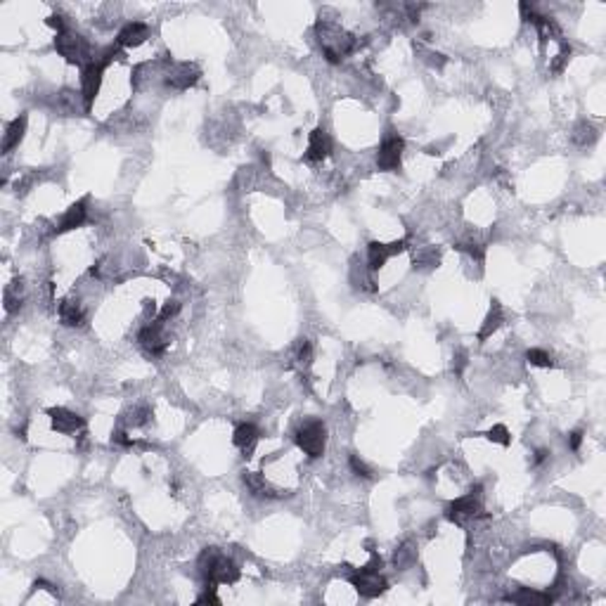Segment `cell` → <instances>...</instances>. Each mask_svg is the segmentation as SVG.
<instances>
[{
  "label": "cell",
  "instance_id": "obj_1",
  "mask_svg": "<svg viewBox=\"0 0 606 606\" xmlns=\"http://www.w3.org/2000/svg\"><path fill=\"white\" fill-rule=\"evenodd\" d=\"M197 564H199V571H202V576L206 580V587L230 585V583H237V578H240V568L235 566V561L230 557H225L218 547L202 549Z\"/></svg>",
  "mask_w": 606,
  "mask_h": 606
},
{
  "label": "cell",
  "instance_id": "obj_2",
  "mask_svg": "<svg viewBox=\"0 0 606 606\" xmlns=\"http://www.w3.org/2000/svg\"><path fill=\"white\" fill-rule=\"evenodd\" d=\"M317 39H320V48L322 55L329 64H339V62L351 55L355 48H358V41L353 36H348L346 31H341L336 24L332 22H317Z\"/></svg>",
  "mask_w": 606,
  "mask_h": 606
},
{
  "label": "cell",
  "instance_id": "obj_3",
  "mask_svg": "<svg viewBox=\"0 0 606 606\" xmlns=\"http://www.w3.org/2000/svg\"><path fill=\"white\" fill-rule=\"evenodd\" d=\"M55 50L64 57L69 64H78V67H88L95 55L90 50V43L83 39V36L74 34V31H64V34H57L55 39Z\"/></svg>",
  "mask_w": 606,
  "mask_h": 606
},
{
  "label": "cell",
  "instance_id": "obj_4",
  "mask_svg": "<svg viewBox=\"0 0 606 606\" xmlns=\"http://www.w3.org/2000/svg\"><path fill=\"white\" fill-rule=\"evenodd\" d=\"M296 446L298 450H303V455H308L310 460L322 457L324 448H327V429L320 420H310L305 422L303 427L296 429Z\"/></svg>",
  "mask_w": 606,
  "mask_h": 606
},
{
  "label": "cell",
  "instance_id": "obj_5",
  "mask_svg": "<svg viewBox=\"0 0 606 606\" xmlns=\"http://www.w3.org/2000/svg\"><path fill=\"white\" fill-rule=\"evenodd\" d=\"M348 583L355 587L360 597L365 599H374L379 597L382 592L386 590V580L379 571H374L370 566H362V568H355V571L348 573Z\"/></svg>",
  "mask_w": 606,
  "mask_h": 606
},
{
  "label": "cell",
  "instance_id": "obj_6",
  "mask_svg": "<svg viewBox=\"0 0 606 606\" xmlns=\"http://www.w3.org/2000/svg\"><path fill=\"white\" fill-rule=\"evenodd\" d=\"M403 149H405V140L398 133H389L379 145L377 152V168L379 171L393 173L398 171L403 164Z\"/></svg>",
  "mask_w": 606,
  "mask_h": 606
},
{
  "label": "cell",
  "instance_id": "obj_7",
  "mask_svg": "<svg viewBox=\"0 0 606 606\" xmlns=\"http://www.w3.org/2000/svg\"><path fill=\"white\" fill-rule=\"evenodd\" d=\"M481 486H476V493H467V495H462L457 500H453V502L446 507V516L448 521L453 523H464V521H471V518H476L481 514Z\"/></svg>",
  "mask_w": 606,
  "mask_h": 606
},
{
  "label": "cell",
  "instance_id": "obj_8",
  "mask_svg": "<svg viewBox=\"0 0 606 606\" xmlns=\"http://www.w3.org/2000/svg\"><path fill=\"white\" fill-rule=\"evenodd\" d=\"M104 64H99L97 60H92L88 67H83L81 71V97L85 102V109L92 107L95 97L99 95V88H102V74H104Z\"/></svg>",
  "mask_w": 606,
  "mask_h": 606
},
{
  "label": "cell",
  "instance_id": "obj_9",
  "mask_svg": "<svg viewBox=\"0 0 606 606\" xmlns=\"http://www.w3.org/2000/svg\"><path fill=\"white\" fill-rule=\"evenodd\" d=\"M202 71H199L197 64H190V62H176L171 69L166 71V85L176 90H187L197 83Z\"/></svg>",
  "mask_w": 606,
  "mask_h": 606
},
{
  "label": "cell",
  "instance_id": "obj_10",
  "mask_svg": "<svg viewBox=\"0 0 606 606\" xmlns=\"http://www.w3.org/2000/svg\"><path fill=\"white\" fill-rule=\"evenodd\" d=\"M405 249V240H398V242H391V245H382V242H370L367 245V270L370 273H377L382 270L386 266V261L391 256L401 254Z\"/></svg>",
  "mask_w": 606,
  "mask_h": 606
},
{
  "label": "cell",
  "instance_id": "obj_11",
  "mask_svg": "<svg viewBox=\"0 0 606 606\" xmlns=\"http://www.w3.org/2000/svg\"><path fill=\"white\" fill-rule=\"evenodd\" d=\"M137 341H140V346L145 348L149 355H154V358L164 355L166 346H168L166 336L161 334V322L159 320L152 322V324H147V327H142L140 334H137Z\"/></svg>",
  "mask_w": 606,
  "mask_h": 606
},
{
  "label": "cell",
  "instance_id": "obj_12",
  "mask_svg": "<svg viewBox=\"0 0 606 606\" xmlns=\"http://www.w3.org/2000/svg\"><path fill=\"white\" fill-rule=\"evenodd\" d=\"M48 417L53 422V429L60 431V434H76L78 429L85 427L83 417H78L76 412L67 410V408H50Z\"/></svg>",
  "mask_w": 606,
  "mask_h": 606
},
{
  "label": "cell",
  "instance_id": "obj_13",
  "mask_svg": "<svg viewBox=\"0 0 606 606\" xmlns=\"http://www.w3.org/2000/svg\"><path fill=\"white\" fill-rule=\"evenodd\" d=\"M85 218H88V197L78 199L76 204L69 206L64 214H62L57 228H55V230H57L60 235H62V233H69V230H76V228H81V225L85 223Z\"/></svg>",
  "mask_w": 606,
  "mask_h": 606
},
{
  "label": "cell",
  "instance_id": "obj_14",
  "mask_svg": "<svg viewBox=\"0 0 606 606\" xmlns=\"http://www.w3.org/2000/svg\"><path fill=\"white\" fill-rule=\"evenodd\" d=\"M329 152H332V140H329V135L324 133L322 128H315L313 133L308 135V147H305V161H310V164H317V161L327 159Z\"/></svg>",
  "mask_w": 606,
  "mask_h": 606
},
{
  "label": "cell",
  "instance_id": "obj_15",
  "mask_svg": "<svg viewBox=\"0 0 606 606\" xmlns=\"http://www.w3.org/2000/svg\"><path fill=\"white\" fill-rule=\"evenodd\" d=\"M149 39V27L142 22H128L126 27L118 31L116 46L118 48H137Z\"/></svg>",
  "mask_w": 606,
  "mask_h": 606
},
{
  "label": "cell",
  "instance_id": "obj_16",
  "mask_svg": "<svg viewBox=\"0 0 606 606\" xmlns=\"http://www.w3.org/2000/svg\"><path fill=\"white\" fill-rule=\"evenodd\" d=\"M259 439H261V431L252 422H242L240 427L235 429V434H233V443L242 450V453H245V457H249V455L254 453Z\"/></svg>",
  "mask_w": 606,
  "mask_h": 606
},
{
  "label": "cell",
  "instance_id": "obj_17",
  "mask_svg": "<svg viewBox=\"0 0 606 606\" xmlns=\"http://www.w3.org/2000/svg\"><path fill=\"white\" fill-rule=\"evenodd\" d=\"M242 481H245V486H247V490L252 493V495H256V497H268V500H273V497H282V493L280 490H275L270 483H268V481L261 476V474H256V471H245V476H242Z\"/></svg>",
  "mask_w": 606,
  "mask_h": 606
},
{
  "label": "cell",
  "instance_id": "obj_18",
  "mask_svg": "<svg viewBox=\"0 0 606 606\" xmlns=\"http://www.w3.org/2000/svg\"><path fill=\"white\" fill-rule=\"evenodd\" d=\"M502 322H504L502 303H500V301H493V303H490L488 315H486V320H483V324H481V329H478V341L490 339V336L495 334L500 327H502Z\"/></svg>",
  "mask_w": 606,
  "mask_h": 606
},
{
  "label": "cell",
  "instance_id": "obj_19",
  "mask_svg": "<svg viewBox=\"0 0 606 606\" xmlns=\"http://www.w3.org/2000/svg\"><path fill=\"white\" fill-rule=\"evenodd\" d=\"M504 602H511V604H521V606H530V604H538V606H547L554 602V597L549 592H535L530 587H521L514 595H509Z\"/></svg>",
  "mask_w": 606,
  "mask_h": 606
},
{
  "label": "cell",
  "instance_id": "obj_20",
  "mask_svg": "<svg viewBox=\"0 0 606 606\" xmlns=\"http://www.w3.org/2000/svg\"><path fill=\"white\" fill-rule=\"evenodd\" d=\"M24 133H27V114L17 116L15 121L10 123L8 130H5V137H3V152L10 154L12 149H15L17 145L22 142Z\"/></svg>",
  "mask_w": 606,
  "mask_h": 606
},
{
  "label": "cell",
  "instance_id": "obj_21",
  "mask_svg": "<svg viewBox=\"0 0 606 606\" xmlns=\"http://www.w3.org/2000/svg\"><path fill=\"white\" fill-rule=\"evenodd\" d=\"M60 320L67 327H81L85 322V313L78 301H62L60 303Z\"/></svg>",
  "mask_w": 606,
  "mask_h": 606
},
{
  "label": "cell",
  "instance_id": "obj_22",
  "mask_svg": "<svg viewBox=\"0 0 606 606\" xmlns=\"http://www.w3.org/2000/svg\"><path fill=\"white\" fill-rule=\"evenodd\" d=\"M22 303H24L22 282L17 280V282H12V284L5 287V291H3V305H5V310H8V313H17V310L22 308Z\"/></svg>",
  "mask_w": 606,
  "mask_h": 606
},
{
  "label": "cell",
  "instance_id": "obj_23",
  "mask_svg": "<svg viewBox=\"0 0 606 606\" xmlns=\"http://www.w3.org/2000/svg\"><path fill=\"white\" fill-rule=\"evenodd\" d=\"M595 140H597V128L592 126V123H587V121H580L576 126V130H573V142L580 145V147H587V145H592Z\"/></svg>",
  "mask_w": 606,
  "mask_h": 606
},
{
  "label": "cell",
  "instance_id": "obj_24",
  "mask_svg": "<svg viewBox=\"0 0 606 606\" xmlns=\"http://www.w3.org/2000/svg\"><path fill=\"white\" fill-rule=\"evenodd\" d=\"M417 559V549L412 542H405V545H401V549H396V557H393V561H396L398 568H405L410 564H415Z\"/></svg>",
  "mask_w": 606,
  "mask_h": 606
},
{
  "label": "cell",
  "instance_id": "obj_25",
  "mask_svg": "<svg viewBox=\"0 0 606 606\" xmlns=\"http://www.w3.org/2000/svg\"><path fill=\"white\" fill-rule=\"evenodd\" d=\"M483 436H486L488 441L497 443V446H504V448H507L509 443H511V434H509V429L504 427V424H495V427H493L490 431H486Z\"/></svg>",
  "mask_w": 606,
  "mask_h": 606
},
{
  "label": "cell",
  "instance_id": "obj_26",
  "mask_svg": "<svg viewBox=\"0 0 606 606\" xmlns=\"http://www.w3.org/2000/svg\"><path fill=\"white\" fill-rule=\"evenodd\" d=\"M526 360L535 367H552V362H554L552 355H549L547 351H542V348H530V351L526 353Z\"/></svg>",
  "mask_w": 606,
  "mask_h": 606
},
{
  "label": "cell",
  "instance_id": "obj_27",
  "mask_svg": "<svg viewBox=\"0 0 606 606\" xmlns=\"http://www.w3.org/2000/svg\"><path fill=\"white\" fill-rule=\"evenodd\" d=\"M348 464H351V469H353L355 476H360V478H372V469H370V467H367V462H365V460H360V455H351V457H348Z\"/></svg>",
  "mask_w": 606,
  "mask_h": 606
},
{
  "label": "cell",
  "instance_id": "obj_28",
  "mask_svg": "<svg viewBox=\"0 0 606 606\" xmlns=\"http://www.w3.org/2000/svg\"><path fill=\"white\" fill-rule=\"evenodd\" d=\"M436 263H439V254H436L434 249H422V252L415 256V268L417 266L429 268V266H436Z\"/></svg>",
  "mask_w": 606,
  "mask_h": 606
},
{
  "label": "cell",
  "instance_id": "obj_29",
  "mask_svg": "<svg viewBox=\"0 0 606 606\" xmlns=\"http://www.w3.org/2000/svg\"><path fill=\"white\" fill-rule=\"evenodd\" d=\"M149 417H152V410H149L147 405H140V408L130 410V424H133V427H142V424H147Z\"/></svg>",
  "mask_w": 606,
  "mask_h": 606
},
{
  "label": "cell",
  "instance_id": "obj_30",
  "mask_svg": "<svg viewBox=\"0 0 606 606\" xmlns=\"http://www.w3.org/2000/svg\"><path fill=\"white\" fill-rule=\"evenodd\" d=\"M296 360L301 362V365H310V360H313V343L301 339V343H298V351H296Z\"/></svg>",
  "mask_w": 606,
  "mask_h": 606
},
{
  "label": "cell",
  "instance_id": "obj_31",
  "mask_svg": "<svg viewBox=\"0 0 606 606\" xmlns=\"http://www.w3.org/2000/svg\"><path fill=\"white\" fill-rule=\"evenodd\" d=\"M180 313V303L178 301H166L164 303V308L159 310V315H157V320L164 324L166 320H171V317H176Z\"/></svg>",
  "mask_w": 606,
  "mask_h": 606
},
{
  "label": "cell",
  "instance_id": "obj_32",
  "mask_svg": "<svg viewBox=\"0 0 606 606\" xmlns=\"http://www.w3.org/2000/svg\"><path fill=\"white\" fill-rule=\"evenodd\" d=\"M197 604H221V599L216 597V587H206V592L197 599Z\"/></svg>",
  "mask_w": 606,
  "mask_h": 606
},
{
  "label": "cell",
  "instance_id": "obj_33",
  "mask_svg": "<svg viewBox=\"0 0 606 606\" xmlns=\"http://www.w3.org/2000/svg\"><path fill=\"white\" fill-rule=\"evenodd\" d=\"M116 443V446H121V448H133L135 446V441L130 439V436L126 434V431H116L114 434V439H111Z\"/></svg>",
  "mask_w": 606,
  "mask_h": 606
},
{
  "label": "cell",
  "instance_id": "obj_34",
  "mask_svg": "<svg viewBox=\"0 0 606 606\" xmlns=\"http://www.w3.org/2000/svg\"><path fill=\"white\" fill-rule=\"evenodd\" d=\"M48 27L57 29V34H64V31H67L64 17H62V15H50V17H48Z\"/></svg>",
  "mask_w": 606,
  "mask_h": 606
},
{
  "label": "cell",
  "instance_id": "obj_35",
  "mask_svg": "<svg viewBox=\"0 0 606 606\" xmlns=\"http://www.w3.org/2000/svg\"><path fill=\"white\" fill-rule=\"evenodd\" d=\"M580 443H583V431L578 429V431H573V434L568 436V448H571L573 453H578V450H580Z\"/></svg>",
  "mask_w": 606,
  "mask_h": 606
},
{
  "label": "cell",
  "instance_id": "obj_36",
  "mask_svg": "<svg viewBox=\"0 0 606 606\" xmlns=\"http://www.w3.org/2000/svg\"><path fill=\"white\" fill-rule=\"evenodd\" d=\"M453 360H455V362H453V370L460 374L462 370H464V365H467V355H464V353H457Z\"/></svg>",
  "mask_w": 606,
  "mask_h": 606
},
{
  "label": "cell",
  "instance_id": "obj_37",
  "mask_svg": "<svg viewBox=\"0 0 606 606\" xmlns=\"http://www.w3.org/2000/svg\"><path fill=\"white\" fill-rule=\"evenodd\" d=\"M547 450H538V453H535V460H533V464H540L542 460H547Z\"/></svg>",
  "mask_w": 606,
  "mask_h": 606
}]
</instances>
